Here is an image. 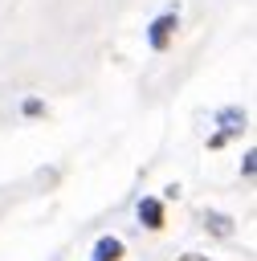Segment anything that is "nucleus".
Listing matches in <instances>:
<instances>
[{
	"label": "nucleus",
	"instance_id": "20e7f679",
	"mask_svg": "<svg viewBox=\"0 0 257 261\" xmlns=\"http://www.w3.org/2000/svg\"><path fill=\"white\" fill-rule=\"evenodd\" d=\"M94 257H98V261H118V257H122V241H114V237H102V241L94 245Z\"/></svg>",
	"mask_w": 257,
	"mask_h": 261
},
{
	"label": "nucleus",
	"instance_id": "f03ea898",
	"mask_svg": "<svg viewBox=\"0 0 257 261\" xmlns=\"http://www.w3.org/2000/svg\"><path fill=\"white\" fill-rule=\"evenodd\" d=\"M237 130H245V114H241V110H224V114H220V135L212 139V147H220V143H224L228 135H237Z\"/></svg>",
	"mask_w": 257,
	"mask_h": 261
},
{
	"label": "nucleus",
	"instance_id": "f257e3e1",
	"mask_svg": "<svg viewBox=\"0 0 257 261\" xmlns=\"http://www.w3.org/2000/svg\"><path fill=\"white\" fill-rule=\"evenodd\" d=\"M175 24H179V20H175V12H163V16L151 24V33H147L151 49H159V53H163V49L171 45V33H175Z\"/></svg>",
	"mask_w": 257,
	"mask_h": 261
},
{
	"label": "nucleus",
	"instance_id": "423d86ee",
	"mask_svg": "<svg viewBox=\"0 0 257 261\" xmlns=\"http://www.w3.org/2000/svg\"><path fill=\"white\" fill-rule=\"evenodd\" d=\"M179 261H208V257H204V253H184Z\"/></svg>",
	"mask_w": 257,
	"mask_h": 261
},
{
	"label": "nucleus",
	"instance_id": "39448f33",
	"mask_svg": "<svg viewBox=\"0 0 257 261\" xmlns=\"http://www.w3.org/2000/svg\"><path fill=\"white\" fill-rule=\"evenodd\" d=\"M204 224H208V228H212L216 237H228V232H233V224H228V216H220V212H208V216H204Z\"/></svg>",
	"mask_w": 257,
	"mask_h": 261
},
{
	"label": "nucleus",
	"instance_id": "7ed1b4c3",
	"mask_svg": "<svg viewBox=\"0 0 257 261\" xmlns=\"http://www.w3.org/2000/svg\"><path fill=\"white\" fill-rule=\"evenodd\" d=\"M139 220H143L147 228H163V204H159L155 196H147V200L139 204Z\"/></svg>",
	"mask_w": 257,
	"mask_h": 261
}]
</instances>
